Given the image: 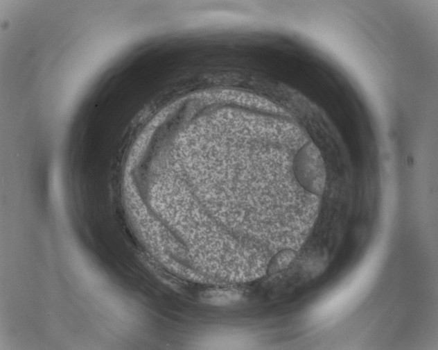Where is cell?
Masks as SVG:
<instances>
[{"mask_svg":"<svg viewBox=\"0 0 438 350\" xmlns=\"http://www.w3.org/2000/svg\"><path fill=\"white\" fill-rule=\"evenodd\" d=\"M293 172L299 184L319 196L325 184V168L321 154L313 143L301 147L293 162Z\"/></svg>","mask_w":438,"mask_h":350,"instance_id":"6da1fadb","label":"cell"}]
</instances>
